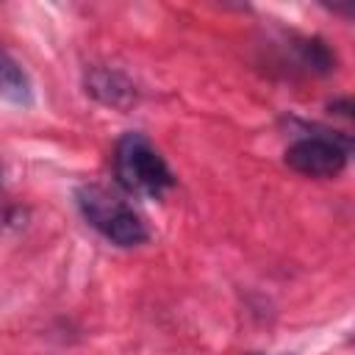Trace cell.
<instances>
[{
  "instance_id": "obj_1",
  "label": "cell",
  "mask_w": 355,
  "mask_h": 355,
  "mask_svg": "<svg viewBox=\"0 0 355 355\" xmlns=\"http://www.w3.org/2000/svg\"><path fill=\"white\" fill-rule=\"evenodd\" d=\"M114 178L128 194L147 200H161L178 183L164 155L136 130L122 133L114 144Z\"/></svg>"
},
{
  "instance_id": "obj_2",
  "label": "cell",
  "mask_w": 355,
  "mask_h": 355,
  "mask_svg": "<svg viewBox=\"0 0 355 355\" xmlns=\"http://www.w3.org/2000/svg\"><path fill=\"white\" fill-rule=\"evenodd\" d=\"M75 202L83 219L116 247H139L150 239V230L141 222V216L133 211V205L103 183L78 186Z\"/></svg>"
},
{
  "instance_id": "obj_3",
  "label": "cell",
  "mask_w": 355,
  "mask_h": 355,
  "mask_svg": "<svg viewBox=\"0 0 355 355\" xmlns=\"http://www.w3.org/2000/svg\"><path fill=\"white\" fill-rule=\"evenodd\" d=\"M286 166L305 178H338L349 161V141L336 133H308L294 139L286 153Z\"/></svg>"
},
{
  "instance_id": "obj_4",
  "label": "cell",
  "mask_w": 355,
  "mask_h": 355,
  "mask_svg": "<svg viewBox=\"0 0 355 355\" xmlns=\"http://www.w3.org/2000/svg\"><path fill=\"white\" fill-rule=\"evenodd\" d=\"M86 92L111 108H128L136 103V86L116 69L108 67H92L86 72Z\"/></svg>"
},
{
  "instance_id": "obj_5",
  "label": "cell",
  "mask_w": 355,
  "mask_h": 355,
  "mask_svg": "<svg viewBox=\"0 0 355 355\" xmlns=\"http://www.w3.org/2000/svg\"><path fill=\"white\" fill-rule=\"evenodd\" d=\"M0 94L11 103H19V105H28L31 97H33L28 72L3 47H0Z\"/></svg>"
},
{
  "instance_id": "obj_6",
  "label": "cell",
  "mask_w": 355,
  "mask_h": 355,
  "mask_svg": "<svg viewBox=\"0 0 355 355\" xmlns=\"http://www.w3.org/2000/svg\"><path fill=\"white\" fill-rule=\"evenodd\" d=\"M247 355H261V352H247Z\"/></svg>"
},
{
  "instance_id": "obj_7",
  "label": "cell",
  "mask_w": 355,
  "mask_h": 355,
  "mask_svg": "<svg viewBox=\"0 0 355 355\" xmlns=\"http://www.w3.org/2000/svg\"><path fill=\"white\" fill-rule=\"evenodd\" d=\"M0 172H3V169H0Z\"/></svg>"
}]
</instances>
